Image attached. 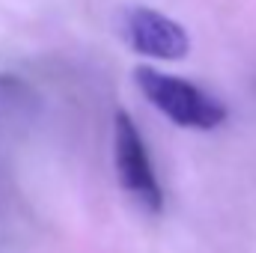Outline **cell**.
<instances>
[{"instance_id":"3957f363","label":"cell","mask_w":256,"mask_h":253,"mask_svg":"<svg viewBox=\"0 0 256 253\" xmlns=\"http://www.w3.org/2000/svg\"><path fill=\"white\" fill-rule=\"evenodd\" d=\"M120 33L126 39V45L149 60H164V63H176L185 60L191 54V36L188 30L173 21L170 15L152 9V6H134L126 9L120 18Z\"/></svg>"},{"instance_id":"7a4b0ae2","label":"cell","mask_w":256,"mask_h":253,"mask_svg":"<svg viewBox=\"0 0 256 253\" xmlns=\"http://www.w3.org/2000/svg\"><path fill=\"white\" fill-rule=\"evenodd\" d=\"M114 164H116V176L122 188L131 194V200L140 208H146L149 214H158L164 208V190L155 176L146 140L126 110H116L114 116Z\"/></svg>"},{"instance_id":"6da1fadb","label":"cell","mask_w":256,"mask_h":253,"mask_svg":"<svg viewBox=\"0 0 256 253\" xmlns=\"http://www.w3.org/2000/svg\"><path fill=\"white\" fill-rule=\"evenodd\" d=\"M134 84L140 86L146 102L155 110H161L167 120H173L176 126L194 128V131H212L226 122V108L191 80L164 74L152 66H140L134 68Z\"/></svg>"}]
</instances>
